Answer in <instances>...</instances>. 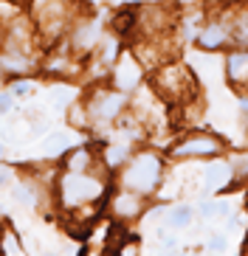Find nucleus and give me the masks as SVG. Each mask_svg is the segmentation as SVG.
Here are the masks:
<instances>
[{"label":"nucleus","instance_id":"nucleus-23","mask_svg":"<svg viewBox=\"0 0 248 256\" xmlns=\"http://www.w3.org/2000/svg\"><path fill=\"white\" fill-rule=\"evenodd\" d=\"M9 178H12V174H9L6 169H3V166H0V186H6V183H9Z\"/></svg>","mask_w":248,"mask_h":256},{"label":"nucleus","instance_id":"nucleus-11","mask_svg":"<svg viewBox=\"0 0 248 256\" xmlns=\"http://www.w3.org/2000/svg\"><path fill=\"white\" fill-rule=\"evenodd\" d=\"M228 180H231V164H211L206 169L203 186L209 192H217V188H228Z\"/></svg>","mask_w":248,"mask_h":256},{"label":"nucleus","instance_id":"nucleus-18","mask_svg":"<svg viewBox=\"0 0 248 256\" xmlns=\"http://www.w3.org/2000/svg\"><path fill=\"white\" fill-rule=\"evenodd\" d=\"M127 146H124V144H119V146H107V152H105V160H107V166H113V169H116V166L121 164V160L127 158Z\"/></svg>","mask_w":248,"mask_h":256},{"label":"nucleus","instance_id":"nucleus-24","mask_svg":"<svg viewBox=\"0 0 248 256\" xmlns=\"http://www.w3.org/2000/svg\"><path fill=\"white\" fill-rule=\"evenodd\" d=\"M240 107H242V113L248 116V96H242V98H240Z\"/></svg>","mask_w":248,"mask_h":256},{"label":"nucleus","instance_id":"nucleus-2","mask_svg":"<svg viewBox=\"0 0 248 256\" xmlns=\"http://www.w3.org/2000/svg\"><path fill=\"white\" fill-rule=\"evenodd\" d=\"M60 197L68 208H79L93 200H105V183L85 172H68L60 180Z\"/></svg>","mask_w":248,"mask_h":256},{"label":"nucleus","instance_id":"nucleus-5","mask_svg":"<svg viewBox=\"0 0 248 256\" xmlns=\"http://www.w3.org/2000/svg\"><path fill=\"white\" fill-rule=\"evenodd\" d=\"M121 110H124V96H121V93H113V90H102L88 102V116L96 121V124L113 121Z\"/></svg>","mask_w":248,"mask_h":256},{"label":"nucleus","instance_id":"nucleus-4","mask_svg":"<svg viewBox=\"0 0 248 256\" xmlns=\"http://www.w3.org/2000/svg\"><path fill=\"white\" fill-rule=\"evenodd\" d=\"M223 152V141L211 132H192L172 146L175 158H214Z\"/></svg>","mask_w":248,"mask_h":256},{"label":"nucleus","instance_id":"nucleus-3","mask_svg":"<svg viewBox=\"0 0 248 256\" xmlns=\"http://www.w3.org/2000/svg\"><path fill=\"white\" fill-rule=\"evenodd\" d=\"M155 88L164 98L180 102V98L195 93V79H192V70L183 65H164L155 76Z\"/></svg>","mask_w":248,"mask_h":256},{"label":"nucleus","instance_id":"nucleus-13","mask_svg":"<svg viewBox=\"0 0 248 256\" xmlns=\"http://www.w3.org/2000/svg\"><path fill=\"white\" fill-rule=\"evenodd\" d=\"M65 150H71V136L68 132H54L43 141V155H62Z\"/></svg>","mask_w":248,"mask_h":256},{"label":"nucleus","instance_id":"nucleus-25","mask_svg":"<svg viewBox=\"0 0 248 256\" xmlns=\"http://www.w3.org/2000/svg\"><path fill=\"white\" fill-rule=\"evenodd\" d=\"M0 158H3V144H0Z\"/></svg>","mask_w":248,"mask_h":256},{"label":"nucleus","instance_id":"nucleus-21","mask_svg":"<svg viewBox=\"0 0 248 256\" xmlns=\"http://www.w3.org/2000/svg\"><path fill=\"white\" fill-rule=\"evenodd\" d=\"M12 93H15V96H29V93H31V82H15V84H12Z\"/></svg>","mask_w":248,"mask_h":256},{"label":"nucleus","instance_id":"nucleus-17","mask_svg":"<svg viewBox=\"0 0 248 256\" xmlns=\"http://www.w3.org/2000/svg\"><path fill=\"white\" fill-rule=\"evenodd\" d=\"M121 240H127V231H124L121 222H113L110 226V240H107L105 248L107 250H121Z\"/></svg>","mask_w":248,"mask_h":256},{"label":"nucleus","instance_id":"nucleus-8","mask_svg":"<svg viewBox=\"0 0 248 256\" xmlns=\"http://www.w3.org/2000/svg\"><path fill=\"white\" fill-rule=\"evenodd\" d=\"M113 214L119 220H130V217H138L141 214V194H135L130 188L119 192V194L113 197Z\"/></svg>","mask_w":248,"mask_h":256},{"label":"nucleus","instance_id":"nucleus-20","mask_svg":"<svg viewBox=\"0 0 248 256\" xmlns=\"http://www.w3.org/2000/svg\"><path fill=\"white\" fill-rule=\"evenodd\" d=\"M12 104H15V93H0V116L12 113Z\"/></svg>","mask_w":248,"mask_h":256},{"label":"nucleus","instance_id":"nucleus-14","mask_svg":"<svg viewBox=\"0 0 248 256\" xmlns=\"http://www.w3.org/2000/svg\"><path fill=\"white\" fill-rule=\"evenodd\" d=\"M96 40H99V26H96V23H85V26H79V31L74 34L76 48H85V51L96 46Z\"/></svg>","mask_w":248,"mask_h":256},{"label":"nucleus","instance_id":"nucleus-22","mask_svg":"<svg viewBox=\"0 0 248 256\" xmlns=\"http://www.w3.org/2000/svg\"><path fill=\"white\" fill-rule=\"evenodd\" d=\"M225 245V240L223 236H211V242H209V248H214V250H220Z\"/></svg>","mask_w":248,"mask_h":256},{"label":"nucleus","instance_id":"nucleus-1","mask_svg":"<svg viewBox=\"0 0 248 256\" xmlns=\"http://www.w3.org/2000/svg\"><path fill=\"white\" fill-rule=\"evenodd\" d=\"M158 180H161V158H158L155 152H138L127 164L124 174H121L124 188H130V192H135V194H141V197L155 192Z\"/></svg>","mask_w":248,"mask_h":256},{"label":"nucleus","instance_id":"nucleus-6","mask_svg":"<svg viewBox=\"0 0 248 256\" xmlns=\"http://www.w3.org/2000/svg\"><path fill=\"white\" fill-rule=\"evenodd\" d=\"M231 42V34H228V26H225V17H214L209 23L197 31V46L203 51H220Z\"/></svg>","mask_w":248,"mask_h":256},{"label":"nucleus","instance_id":"nucleus-7","mask_svg":"<svg viewBox=\"0 0 248 256\" xmlns=\"http://www.w3.org/2000/svg\"><path fill=\"white\" fill-rule=\"evenodd\" d=\"M225 26L237 48H248V8H231L225 14Z\"/></svg>","mask_w":248,"mask_h":256},{"label":"nucleus","instance_id":"nucleus-15","mask_svg":"<svg viewBox=\"0 0 248 256\" xmlns=\"http://www.w3.org/2000/svg\"><path fill=\"white\" fill-rule=\"evenodd\" d=\"M135 12H130V8H124V12H119V14L113 17V23H110V28L116 31V34H130V31L135 28Z\"/></svg>","mask_w":248,"mask_h":256},{"label":"nucleus","instance_id":"nucleus-12","mask_svg":"<svg viewBox=\"0 0 248 256\" xmlns=\"http://www.w3.org/2000/svg\"><path fill=\"white\" fill-rule=\"evenodd\" d=\"M93 166V155H90L88 146H74V150L65 155V169L68 172H88Z\"/></svg>","mask_w":248,"mask_h":256},{"label":"nucleus","instance_id":"nucleus-10","mask_svg":"<svg viewBox=\"0 0 248 256\" xmlns=\"http://www.w3.org/2000/svg\"><path fill=\"white\" fill-rule=\"evenodd\" d=\"M141 82V68L133 56H124V60L116 65V84L121 90H133L135 84Z\"/></svg>","mask_w":248,"mask_h":256},{"label":"nucleus","instance_id":"nucleus-16","mask_svg":"<svg viewBox=\"0 0 248 256\" xmlns=\"http://www.w3.org/2000/svg\"><path fill=\"white\" fill-rule=\"evenodd\" d=\"M166 222L172 228H186L189 222H192V208H189V206H175V208L166 214Z\"/></svg>","mask_w":248,"mask_h":256},{"label":"nucleus","instance_id":"nucleus-19","mask_svg":"<svg viewBox=\"0 0 248 256\" xmlns=\"http://www.w3.org/2000/svg\"><path fill=\"white\" fill-rule=\"evenodd\" d=\"M15 200H17V203H23V206H29V203H34V194H31L26 186H17L15 188Z\"/></svg>","mask_w":248,"mask_h":256},{"label":"nucleus","instance_id":"nucleus-9","mask_svg":"<svg viewBox=\"0 0 248 256\" xmlns=\"http://www.w3.org/2000/svg\"><path fill=\"white\" fill-rule=\"evenodd\" d=\"M225 76L234 84H248V48H237L225 60Z\"/></svg>","mask_w":248,"mask_h":256}]
</instances>
